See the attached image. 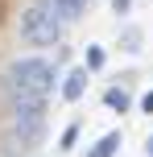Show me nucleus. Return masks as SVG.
Listing matches in <instances>:
<instances>
[{
    "instance_id": "1",
    "label": "nucleus",
    "mask_w": 153,
    "mask_h": 157,
    "mask_svg": "<svg viewBox=\"0 0 153 157\" xmlns=\"http://www.w3.org/2000/svg\"><path fill=\"white\" fill-rule=\"evenodd\" d=\"M54 83H58V75H54V66L46 58H17L4 71V78H0L8 103H17V99H46L54 91Z\"/></svg>"
},
{
    "instance_id": "2",
    "label": "nucleus",
    "mask_w": 153,
    "mask_h": 157,
    "mask_svg": "<svg viewBox=\"0 0 153 157\" xmlns=\"http://www.w3.org/2000/svg\"><path fill=\"white\" fill-rule=\"evenodd\" d=\"M21 37L29 41V46L46 50V46H58V37H62V21H58V13L50 8V0H37V4H29L21 13Z\"/></svg>"
},
{
    "instance_id": "3",
    "label": "nucleus",
    "mask_w": 153,
    "mask_h": 157,
    "mask_svg": "<svg viewBox=\"0 0 153 157\" xmlns=\"http://www.w3.org/2000/svg\"><path fill=\"white\" fill-rule=\"evenodd\" d=\"M41 132H46V120H13V136H21L25 149H33L41 141Z\"/></svg>"
},
{
    "instance_id": "4",
    "label": "nucleus",
    "mask_w": 153,
    "mask_h": 157,
    "mask_svg": "<svg viewBox=\"0 0 153 157\" xmlns=\"http://www.w3.org/2000/svg\"><path fill=\"white\" fill-rule=\"evenodd\" d=\"M83 91H87V66H75V71L62 78V99L75 103V99H83Z\"/></svg>"
},
{
    "instance_id": "5",
    "label": "nucleus",
    "mask_w": 153,
    "mask_h": 157,
    "mask_svg": "<svg viewBox=\"0 0 153 157\" xmlns=\"http://www.w3.org/2000/svg\"><path fill=\"white\" fill-rule=\"evenodd\" d=\"M8 108H13V120H46V99H17Z\"/></svg>"
},
{
    "instance_id": "6",
    "label": "nucleus",
    "mask_w": 153,
    "mask_h": 157,
    "mask_svg": "<svg viewBox=\"0 0 153 157\" xmlns=\"http://www.w3.org/2000/svg\"><path fill=\"white\" fill-rule=\"evenodd\" d=\"M50 8L58 13L62 25H71V21H79V17L87 13V0H50Z\"/></svg>"
},
{
    "instance_id": "7",
    "label": "nucleus",
    "mask_w": 153,
    "mask_h": 157,
    "mask_svg": "<svg viewBox=\"0 0 153 157\" xmlns=\"http://www.w3.org/2000/svg\"><path fill=\"white\" fill-rule=\"evenodd\" d=\"M120 145H124L120 132H104V136H99V141L87 149V157H116V149H120Z\"/></svg>"
},
{
    "instance_id": "8",
    "label": "nucleus",
    "mask_w": 153,
    "mask_h": 157,
    "mask_svg": "<svg viewBox=\"0 0 153 157\" xmlns=\"http://www.w3.org/2000/svg\"><path fill=\"white\" fill-rule=\"evenodd\" d=\"M104 108H112V112H128L132 99H128V91H124V87H108V91H104Z\"/></svg>"
},
{
    "instance_id": "9",
    "label": "nucleus",
    "mask_w": 153,
    "mask_h": 157,
    "mask_svg": "<svg viewBox=\"0 0 153 157\" xmlns=\"http://www.w3.org/2000/svg\"><path fill=\"white\" fill-rule=\"evenodd\" d=\"M124 50H128V54L141 50V29H124Z\"/></svg>"
},
{
    "instance_id": "10",
    "label": "nucleus",
    "mask_w": 153,
    "mask_h": 157,
    "mask_svg": "<svg viewBox=\"0 0 153 157\" xmlns=\"http://www.w3.org/2000/svg\"><path fill=\"white\" fill-rule=\"evenodd\" d=\"M99 66H104V50L91 46V50H87V71H99Z\"/></svg>"
},
{
    "instance_id": "11",
    "label": "nucleus",
    "mask_w": 153,
    "mask_h": 157,
    "mask_svg": "<svg viewBox=\"0 0 153 157\" xmlns=\"http://www.w3.org/2000/svg\"><path fill=\"white\" fill-rule=\"evenodd\" d=\"M75 141H79V124H71L62 132V145H58V149H75Z\"/></svg>"
},
{
    "instance_id": "12",
    "label": "nucleus",
    "mask_w": 153,
    "mask_h": 157,
    "mask_svg": "<svg viewBox=\"0 0 153 157\" xmlns=\"http://www.w3.org/2000/svg\"><path fill=\"white\" fill-rule=\"evenodd\" d=\"M112 8H116V13L124 17V13H128V8H132V0H112Z\"/></svg>"
},
{
    "instance_id": "13",
    "label": "nucleus",
    "mask_w": 153,
    "mask_h": 157,
    "mask_svg": "<svg viewBox=\"0 0 153 157\" xmlns=\"http://www.w3.org/2000/svg\"><path fill=\"white\" fill-rule=\"evenodd\" d=\"M141 112H149V116H153V91H145V99H141Z\"/></svg>"
},
{
    "instance_id": "14",
    "label": "nucleus",
    "mask_w": 153,
    "mask_h": 157,
    "mask_svg": "<svg viewBox=\"0 0 153 157\" xmlns=\"http://www.w3.org/2000/svg\"><path fill=\"white\" fill-rule=\"evenodd\" d=\"M145 157H153V136H149V141H145Z\"/></svg>"
}]
</instances>
